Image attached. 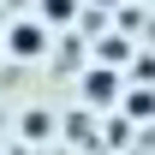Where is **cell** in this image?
Segmentation results:
<instances>
[{
  "mask_svg": "<svg viewBox=\"0 0 155 155\" xmlns=\"http://www.w3.org/2000/svg\"><path fill=\"white\" fill-rule=\"evenodd\" d=\"M48 42H54V30H48L42 18H12V24H6V36H0V48H6L12 60H24V66H30V60L48 54Z\"/></svg>",
  "mask_w": 155,
  "mask_h": 155,
  "instance_id": "cell-1",
  "label": "cell"
},
{
  "mask_svg": "<svg viewBox=\"0 0 155 155\" xmlns=\"http://www.w3.org/2000/svg\"><path fill=\"white\" fill-rule=\"evenodd\" d=\"M119 90H125L119 66H101V60H96V66H90L84 78H78V96L90 101V107H114V101H119Z\"/></svg>",
  "mask_w": 155,
  "mask_h": 155,
  "instance_id": "cell-2",
  "label": "cell"
},
{
  "mask_svg": "<svg viewBox=\"0 0 155 155\" xmlns=\"http://www.w3.org/2000/svg\"><path fill=\"white\" fill-rule=\"evenodd\" d=\"M78 6H84V0H42L36 18L48 24V30H60V24H72V18H78Z\"/></svg>",
  "mask_w": 155,
  "mask_h": 155,
  "instance_id": "cell-3",
  "label": "cell"
},
{
  "mask_svg": "<svg viewBox=\"0 0 155 155\" xmlns=\"http://www.w3.org/2000/svg\"><path fill=\"white\" fill-rule=\"evenodd\" d=\"M119 101L131 119H155V90H119Z\"/></svg>",
  "mask_w": 155,
  "mask_h": 155,
  "instance_id": "cell-4",
  "label": "cell"
},
{
  "mask_svg": "<svg viewBox=\"0 0 155 155\" xmlns=\"http://www.w3.org/2000/svg\"><path fill=\"white\" fill-rule=\"evenodd\" d=\"M18 131H24V137H48V131H54V119L42 114V107H24V119H18Z\"/></svg>",
  "mask_w": 155,
  "mask_h": 155,
  "instance_id": "cell-5",
  "label": "cell"
},
{
  "mask_svg": "<svg viewBox=\"0 0 155 155\" xmlns=\"http://www.w3.org/2000/svg\"><path fill=\"white\" fill-rule=\"evenodd\" d=\"M125 60H131V42H125V36H107V42H101V66H125Z\"/></svg>",
  "mask_w": 155,
  "mask_h": 155,
  "instance_id": "cell-6",
  "label": "cell"
},
{
  "mask_svg": "<svg viewBox=\"0 0 155 155\" xmlns=\"http://www.w3.org/2000/svg\"><path fill=\"white\" fill-rule=\"evenodd\" d=\"M96 6H114V0H96Z\"/></svg>",
  "mask_w": 155,
  "mask_h": 155,
  "instance_id": "cell-7",
  "label": "cell"
}]
</instances>
